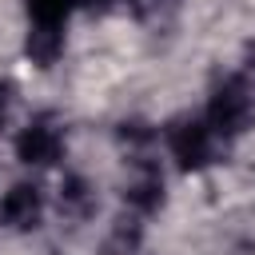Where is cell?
Listing matches in <instances>:
<instances>
[{"instance_id": "3", "label": "cell", "mask_w": 255, "mask_h": 255, "mask_svg": "<svg viewBox=\"0 0 255 255\" xmlns=\"http://www.w3.org/2000/svg\"><path fill=\"white\" fill-rule=\"evenodd\" d=\"M64 155V135L60 128H52L48 120H36L28 124L20 135H16V159L28 163V167H48Z\"/></svg>"}, {"instance_id": "1", "label": "cell", "mask_w": 255, "mask_h": 255, "mask_svg": "<svg viewBox=\"0 0 255 255\" xmlns=\"http://www.w3.org/2000/svg\"><path fill=\"white\" fill-rule=\"evenodd\" d=\"M255 120V100H251V88L243 80H223L215 92H211V104H207V128L223 139H235L251 128Z\"/></svg>"}, {"instance_id": "4", "label": "cell", "mask_w": 255, "mask_h": 255, "mask_svg": "<svg viewBox=\"0 0 255 255\" xmlns=\"http://www.w3.org/2000/svg\"><path fill=\"white\" fill-rule=\"evenodd\" d=\"M40 211H44V199H40V187L32 183H16L0 199V219L16 231H32L40 223Z\"/></svg>"}, {"instance_id": "9", "label": "cell", "mask_w": 255, "mask_h": 255, "mask_svg": "<svg viewBox=\"0 0 255 255\" xmlns=\"http://www.w3.org/2000/svg\"><path fill=\"white\" fill-rule=\"evenodd\" d=\"M12 96H16L12 80H0V124H4V120H8V112H12Z\"/></svg>"}, {"instance_id": "6", "label": "cell", "mask_w": 255, "mask_h": 255, "mask_svg": "<svg viewBox=\"0 0 255 255\" xmlns=\"http://www.w3.org/2000/svg\"><path fill=\"white\" fill-rule=\"evenodd\" d=\"M28 56H32V64H40V68H52L56 60H60V52H64V28H44V24H32L28 28Z\"/></svg>"}, {"instance_id": "8", "label": "cell", "mask_w": 255, "mask_h": 255, "mask_svg": "<svg viewBox=\"0 0 255 255\" xmlns=\"http://www.w3.org/2000/svg\"><path fill=\"white\" fill-rule=\"evenodd\" d=\"M72 8H76V0H28L32 24H44V28H64Z\"/></svg>"}, {"instance_id": "2", "label": "cell", "mask_w": 255, "mask_h": 255, "mask_svg": "<svg viewBox=\"0 0 255 255\" xmlns=\"http://www.w3.org/2000/svg\"><path fill=\"white\" fill-rule=\"evenodd\" d=\"M211 139H215V131L207 128V120L179 116V120L167 124V147H171V155L179 159L183 171H199L211 159Z\"/></svg>"}, {"instance_id": "5", "label": "cell", "mask_w": 255, "mask_h": 255, "mask_svg": "<svg viewBox=\"0 0 255 255\" xmlns=\"http://www.w3.org/2000/svg\"><path fill=\"white\" fill-rule=\"evenodd\" d=\"M124 199H128L135 211L151 215V211L163 203V179H159V171H155L151 163H143V167H139V175L124 187Z\"/></svg>"}, {"instance_id": "7", "label": "cell", "mask_w": 255, "mask_h": 255, "mask_svg": "<svg viewBox=\"0 0 255 255\" xmlns=\"http://www.w3.org/2000/svg\"><path fill=\"white\" fill-rule=\"evenodd\" d=\"M60 211H64V215H76V219H84V215L96 211V195H92L88 179L68 175V179L60 183Z\"/></svg>"}]
</instances>
